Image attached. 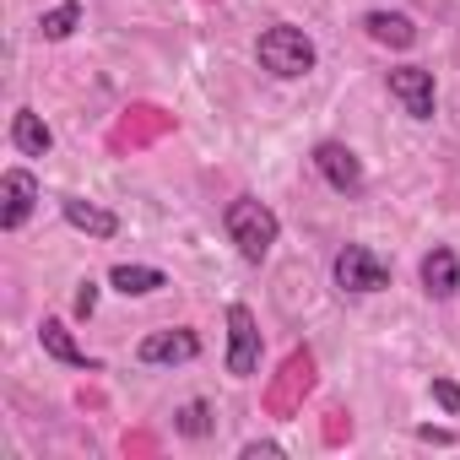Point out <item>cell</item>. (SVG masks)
Instances as JSON below:
<instances>
[{
  "label": "cell",
  "instance_id": "obj_10",
  "mask_svg": "<svg viewBox=\"0 0 460 460\" xmlns=\"http://www.w3.org/2000/svg\"><path fill=\"white\" fill-rule=\"evenodd\" d=\"M39 341H44V352L55 358V363H66V368H82V374H103V358H93L71 331H66V320H55V314H44V325H39Z\"/></svg>",
  "mask_w": 460,
  "mask_h": 460
},
{
  "label": "cell",
  "instance_id": "obj_1",
  "mask_svg": "<svg viewBox=\"0 0 460 460\" xmlns=\"http://www.w3.org/2000/svg\"><path fill=\"white\" fill-rule=\"evenodd\" d=\"M222 227H227V239L239 244V255H244L250 266H261V261L277 250V239H282V217H277L266 200H255V195L227 200V211H222Z\"/></svg>",
  "mask_w": 460,
  "mask_h": 460
},
{
  "label": "cell",
  "instance_id": "obj_8",
  "mask_svg": "<svg viewBox=\"0 0 460 460\" xmlns=\"http://www.w3.org/2000/svg\"><path fill=\"white\" fill-rule=\"evenodd\" d=\"M136 358L146 363V368H173V363H195L200 358V336L190 331V325H173V331H152L141 347H136Z\"/></svg>",
  "mask_w": 460,
  "mask_h": 460
},
{
  "label": "cell",
  "instance_id": "obj_17",
  "mask_svg": "<svg viewBox=\"0 0 460 460\" xmlns=\"http://www.w3.org/2000/svg\"><path fill=\"white\" fill-rule=\"evenodd\" d=\"M173 428H179L184 438H206V433L217 428V417H211V406H206V401H184V406L173 411Z\"/></svg>",
  "mask_w": 460,
  "mask_h": 460
},
{
  "label": "cell",
  "instance_id": "obj_11",
  "mask_svg": "<svg viewBox=\"0 0 460 460\" xmlns=\"http://www.w3.org/2000/svg\"><path fill=\"white\" fill-rule=\"evenodd\" d=\"M60 211H66V222L76 227V234H87V239H114V234H119V217H114L109 206H98V200L66 195V200H60Z\"/></svg>",
  "mask_w": 460,
  "mask_h": 460
},
{
  "label": "cell",
  "instance_id": "obj_4",
  "mask_svg": "<svg viewBox=\"0 0 460 460\" xmlns=\"http://www.w3.org/2000/svg\"><path fill=\"white\" fill-rule=\"evenodd\" d=\"M227 374L234 379L261 374V320L250 304H227Z\"/></svg>",
  "mask_w": 460,
  "mask_h": 460
},
{
  "label": "cell",
  "instance_id": "obj_12",
  "mask_svg": "<svg viewBox=\"0 0 460 460\" xmlns=\"http://www.w3.org/2000/svg\"><path fill=\"white\" fill-rule=\"evenodd\" d=\"M363 33H368L374 44H385V49H411V44L422 39V33H417V22H411L406 12H385V6L363 17Z\"/></svg>",
  "mask_w": 460,
  "mask_h": 460
},
{
  "label": "cell",
  "instance_id": "obj_7",
  "mask_svg": "<svg viewBox=\"0 0 460 460\" xmlns=\"http://www.w3.org/2000/svg\"><path fill=\"white\" fill-rule=\"evenodd\" d=\"M39 195H44V184H39L33 168H6L0 173V227H6V234L28 227V217L39 211Z\"/></svg>",
  "mask_w": 460,
  "mask_h": 460
},
{
  "label": "cell",
  "instance_id": "obj_18",
  "mask_svg": "<svg viewBox=\"0 0 460 460\" xmlns=\"http://www.w3.org/2000/svg\"><path fill=\"white\" fill-rule=\"evenodd\" d=\"M428 390H433V401H438V406H444L449 417H460V385H455V379L433 374V385H428Z\"/></svg>",
  "mask_w": 460,
  "mask_h": 460
},
{
  "label": "cell",
  "instance_id": "obj_2",
  "mask_svg": "<svg viewBox=\"0 0 460 460\" xmlns=\"http://www.w3.org/2000/svg\"><path fill=\"white\" fill-rule=\"evenodd\" d=\"M255 60H261V71H271L277 82H298V76H309V71L320 66V49H314V39H309L304 28L271 22V28L255 39Z\"/></svg>",
  "mask_w": 460,
  "mask_h": 460
},
{
  "label": "cell",
  "instance_id": "obj_3",
  "mask_svg": "<svg viewBox=\"0 0 460 460\" xmlns=\"http://www.w3.org/2000/svg\"><path fill=\"white\" fill-rule=\"evenodd\" d=\"M331 282L352 298H368V293H385L390 288V261L374 255L368 244H341L336 261H331Z\"/></svg>",
  "mask_w": 460,
  "mask_h": 460
},
{
  "label": "cell",
  "instance_id": "obj_14",
  "mask_svg": "<svg viewBox=\"0 0 460 460\" xmlns=\"http://www.w3.org/2000/svg\"><path fill=\"white\" fill-rule=\"evenodd\" d=\"M109 288L114 293H125V298H146V293H157V288H168V277L157 271V266H114L109 271Z\"/></svg>",
  "mask_w": 460,
  "mask_h": 460
},
{
  "label": "cell",
  "instance_id": "obj_9",
  "mask_svg": "<svg viewBox=\"0 0 460 460\" xmlns=\"http://www.w3.org/2000/svg\"><path fill=\"white\" fill-rule=\"evenodd\" d=\"M417 277H422V293H428L433 304H449V298L460 293V255H455L449 244H433V250L422 255Z\"/></svg>",
  "mask_w": 460,
  "mask_h": 460
},
{
  "label": "cell",
  "instance_id": "obj_21",
  "mask_svg": "<svg viewBox=\"0 0 460 460\" xmlns=\"http://www.w3.org/2000/svg\"><path fill=\"white\" fill-rule=\"evenodd\" d=\"M417 438H428V444H455L449 428H417Z\"/></svg>",
  "mask_w": 460,
  "mask_h": 460
},
{
  "label": "cell",
  "instance_id": "obj_13",
  "mask_svg": "<svg viewBox=\"0 0 460 460\" xmlns=\"http://www.w3.org/2000/svg\"><path fill=\"white\" fill-rule=\"evenodd\" d=\"M12 146H17L22 157H49V152H55V130L44 125V114L17 109V114H12Z\"/></svg>",
  "mask_w": 460,
  "mask_h": 460
},
{
  "label": "cell",
  "instance_id": "obj_15",
  "mask_svg": "<svg viewBox=\"0 0 460 460\" xmlns=\"http://www.w3.org/2000/svg\"><path fill=\"white\" fill-rule=\"evenodd\" d=\"M314 390V358L309 352H293L288 363H282V390H277V406L288 411L293 406V395H309Z\"/></svg>",
  "mask_w": 460,
  "mask_h": 460
},
{
  "label": "cell",
  "instance_id": "obj_16",
  "mask_svg": "<svg viewBox=\"0 0 460 460\" xmlns=\"http://www.w3.org/2000/svg\"><path fill=\"white\" fill-rule=\"evenodd\" d=\"M76 28H82V0H60V6H49L39 17V39L44 44H66Z\"/></svg>",
  "mask_w": 460,
  "mask_h": 460
},
{
  "label": "cell",
  "instance_id": "obj_6",
  "mask_svg": "<svg viewBox=\"0 0 460 460\" xmlns=\"http://www.w3.org/2000/svg\"><path fill=\"white\" fill-rule=\"evenodd\" d=\"M314 168H320V179H325L336 195H347V200H358V195L368 190L363 157H358L347 141H320V146H314Z\"/></svg>",
  "mask_w": 460,
  "mask_h": 460
},
{
  "label": "cell",
  "instance_id": "obj_20",
  "mask_svg": "<svg viewBox=\"0 0 460 460\" xmlns=\"http://www.w3.org/2000/svg\"><path fill=\"white\" fill-rule=\"evenodd\" d=\"M93 309H98V282H82V288H76V314L93 320Z\"/></svg>",
  "mask_w": 460,
  "mask_h": 460
},
{
  "label": "cell",
  "instance_id": "obj_19",
  "mask_svg": "<svg viewBox=\"0 0 460 460\" xmlns=\"http://www.w3.org/2000/svg\"><path fill=\"white\" fill-rule=\"evenodd\" d=\"M261 455H266V460H277V455H288V449H282L277 438H250V444H244V460H261Z\"/></svg>",
  "mask_w": 460,
  "mask_h": 460
},
{
  "label": "cell",
  "instance_id": "obj_5",
  "mask_svg": "<svg viewBox=\"0 0 460 460\" xmlns=\"http://www.w3.org/2000/svg\"><path fill=\"white\" fill-rule=\"evenodd\" d=\"M385 87H390V98L406 109V119L428 125V119L438 114V87H433V71H428V66H395V71H385Z\"/></svg>",
  "mask_w": 460,
  "mask_h": 460
}]
</instances>
